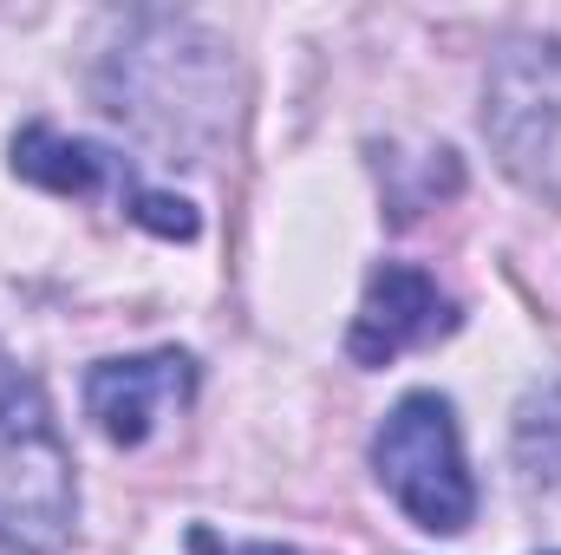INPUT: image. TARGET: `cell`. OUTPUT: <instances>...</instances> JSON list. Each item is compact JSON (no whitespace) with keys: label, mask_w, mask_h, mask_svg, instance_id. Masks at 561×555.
<instances>
[{"label":"cell","mask_w":561,"mask_h":555,"mask_svg":"<svg viewBox=\"0 0 561 555\" xmlns=\"http://www.w3.org/2000/svg\"><path fill=\"white\" fill-rule=\"evenodd\" d=\"M79 523L72 457L33 373L0 347V536L20 555H59Z\"/></svg>","instance_id":"1"},{"label":"cell","mask_w":561,"mask_h":555,"mask_svg":"<svg viewBox=\"0 0 561 555\" xmlns=\"http://www.w3.org/2000/svg\"><path fill=\"white\" fill-rule=\"evenodd\" d=\"M373 471L386 497L431 536H463L477 517V484L463 464L457 412L437 393H405L373 431Z\"/></svg>","instance_id":"2"},{"label":"cell","mask_w":561,"mask_h":555,"mask_svg":"<svg viewBox=\"0 0 561 555\" xmlns=\"http://www.w3.org/2000/svg\"><path fill=\"white\" fill-rule=\"evenodd\" d=\"M483 132L523 190L561 203V39H510L496 53Z\"/></svg>","instance_id":"3"},{"label":"cell","mask_w":561,"mask_h":555,"mask_svg":"<svg viewBox=\"0 0 561 555\" xmlns=\"http://www.w3.org/2000/svg\"><path fill=\"white\" fill-rule=\"evenodd\" d=\"M13 177L39 183V190H53V196H99V190H112L118 209H125L131 223H144L150 236H163V242H190V236L203 229L183 196L144 190L125 157H112L105 144H92V138H66V132H53V125H26V132L13 138Z\"/></svg>","instance_id":"4"},{"label":"cell","mask_w":561,"mask_h":555,"mask_svg":"<svg viewBox=\"0 0 561 555\" xmlns=\"http://www.w3.org/2000/svg\"><path fill=\"white\" fill-rule=\"evenodd\" d=\"M457 327V307L444 301V287L412 269V262H379L366 275V294H359V314H353V333H346V360L353 366H392L399 353L412 347H431Z\"/></svg>","instance_id":"5"},{"label":"cell","mask_w":561,"mask_h":555,"mask_svg":"<svg viewBox=\"0 0 561 555\" xmlns=\"http://www.w3.org/2000/svg\"><path fill=\"white\" fill-rule=\"evenodd\" d=\"M190 393H196V360L176 353V347L138 353V360H99L85 373V412H92V424L112 444H125V451H138L163 418L183 412Z\"/></svg>","instance_id":"6"},{"label":"cell","mask_w":561,"mask_h":555,"mask_svg":"<svg viewBox=\"0 0 561 555\" xmlns=\"http://www.w3.org/2000/svg\"><path fill=\"white\" fill-rule=\"evenodd\" d=\"M516 457H523L536 490L561 497V386L529 393V406L516 418Z\"/></svg>","instance_id":"7"},{"label":"cell","mask_w":561,"mask_h":555,"mask_svg":"<svg viewBox=\"0 0 561 555\" xmlns=\"http://www.w3.org/2000/svg\"><path fill=\"white\" fill-rule=\"evenodd\" d=\"M190 550H196V555H300V550H280V543H216L209 530H196V536H190Z\"/></svg>","instance_id":"8"},{"label":"cell","mask_w":561,"mask_h":555,"mask_svg":"<svg viewBox=\"0 0 561 555\" xmlns=\"http://www.w3.org/2000/svg\"><path fill=\"white\" fill-rule=\"evenodd\" d=\"M0 555H20V550H13V543H7V536H0Z\"/></svg>","instance_id":"9"}]
</instances>
